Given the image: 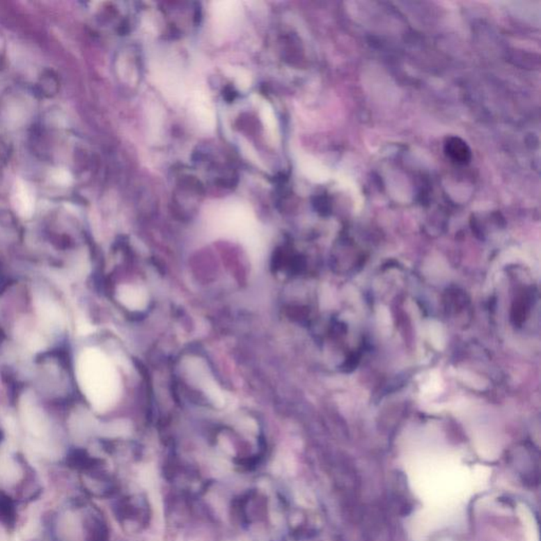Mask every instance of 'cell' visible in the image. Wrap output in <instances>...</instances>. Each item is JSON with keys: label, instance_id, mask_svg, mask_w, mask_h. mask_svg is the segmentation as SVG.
Segmentation results:
<instances>
[{"label": "cell", "instance_id": "52a82bcc", "mask_svg": "<svg viewBox=\"0 0 541 541\" xmlns=\"http://www.w3.org/2000/svg\"><path fill=\"white\" fill-rule=\"evenodd\" d=\"M261 121L265 126V132L269 134V140L277 142L279 138V123L273 108L269 103H263L260 107Z\"/></svg>", "mask_w": 541, "mask_h": 541}, {"label": "cell", "instance_id": "8992f818", "mask_svg": "<svg viewBox=\"0 0 541 541\" xmlns=\"http://www.w3.org/2000/svg\"><path fill=\"white\" fill-rule=\"evenodd\" d=\"M444 148L447 157L455 162L465 164L471 160V149L467 146L466 143L461 140L460 138L452 136V138L447 139Z\"/></svg>", "mask_w": 541, "mask_h": 541}, {"label": "cell", "instance_id": "5b68a950", "mask_svg": "<svg viewBox=\"0 0 541 541\" xmlns=\"http://www.w3.org/2000/svg\"><path fill=\"white\" fill-rule=\"evenodd\" d=\"M193 112L198 123L205 130H212L215 126L216 116L213 106L203 93H196L193 99Z\"/></svg>", "mask_w": 541, "mask_h": 541}, {"label": "cell", "instance_id": "7a4b0ae2", "mask_svg": "<svg viewBox=\"0 0 541 541\" xmlns=\"http://www.w3.org/2000/svg\"><path fill=\"white\" fill-rule=\"evenodd\" d=\"M83 363V383L85 391L95 406H108L118 393L116 373L107 359L99 353L86 354Z\"/></svg>", "mask_w": 541, "mask_h": 541}, {"label": "cell", "instance_id": "6da1fadb", "mask_svg": "<svg viewBox=\"0 0 541 541\" xmlns=\"http://www.w3.org/2000/svg\"><path fill=\"white\" fill-rule=\"evenodd\" d=\"M210 222L217 234L237 237L251 249L260 244L251 208L240 201H226L210 210Z\"/></svg>", "mask_w": 541, "mask_h": 541}, {"label": "cell", "instance_id": "ba28073f", "mask_svg": "<svg viewBox=\"0 0 541 541\" xmlns=\"http://www.w3.org/2000/svg\"><path fill=\"white\" fill-rule=\"evenodd\" d=\"M51 179L55 185H59V187H69L73 182V177L70 171L68 169L62 168V167L53 169L52 173H51Z\"/></svg>", "mask_w": 541, "mask_h": 541}, {"label": "cell", "instance_id": "3957f363", "mask_svg": "<svg viewBox=\"0 0 541 541\" xmlns=\"http://www.w3.org/2000/svg\"><path fill=\"white\" fill-rule=\"evenodd\" d=\"M213 18L220 31H228L242 13L240 6L235 1H217L213 3Z\"/></svg>", "mask_w": 541, "mask_h": 541}, {"label": "cell", "instance_id": "277c9868", "mask_svg": "<svg viewBox=\"0 0 541 541\" xmlns=\"http://www.w3.org/2000/svg\"><path fill=\"white\" fill-rule=\"evenodd\" d=\"M13 205L22 217L30 218L36 210V197L33 191L22 180L16 181L13 191Z\"/></svg>", "mask_w": 541, "mask_h": 541}]
</instances>
